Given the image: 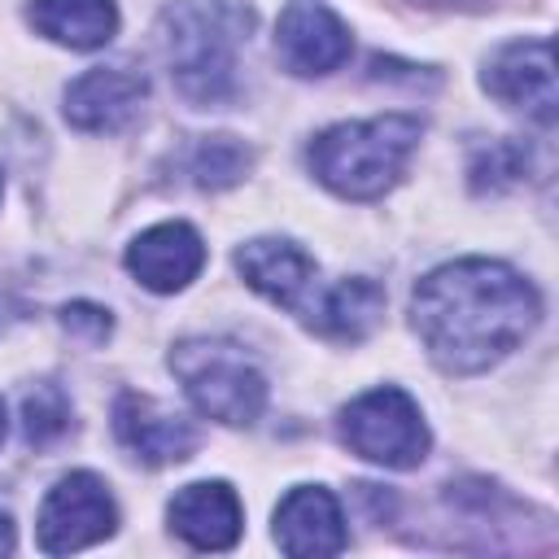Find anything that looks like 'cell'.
<instances>
[{
  "label": "cell",
  "instance_id": "cell-21",
  "mask_svg": "<svg viewBox=\"0 0 559 559\" xmlns=\"http://www.w3.org/2000/svg\"><path fill=\"white\" fill-rule=\"evenodd\" d=\"M13 550V524H9V515H0V555H9Z\"/></svg>",
  "mask_w": 559,
  "mask_h": 559
},
{
  "label": "cell",
  "instance_id": "cell-10",
  "mask_svg": "<svg viewBox=\"0 0 559 559\" xmlns=\"http://www.w3.org/2000/svg\"><path fill=\"white\" fill-rule=\"evenodd\" d=\"M275 542L284 555H336L345 550V515L341 502L323 485H297L275 507Z\"/></svg>",
  "mask_w": 559,
  "mask_h": 559
},
{
  "label": "cell",
  "instance_id": "cell-19",
  "mask_svg": "<svg viewBox=\"0 0 559 559\" xmlns=\"http://www.w3.org/2000/svg\"><path fill=\"white\" fill-rule=\"evenodd\" d=\"M524 175V148L520 144H489V153H480L476 162H472V188L476 192H498V188H507V183H515Z\"/></svg>",
  "mask_w": 559,
  "mask_h": 559
},
{
  "label": "cell",
  "instance_id": "cell-12",
  "mask_svg": "<svg viewBox=\"0 0 559 559\" xmlns=\"http://www.w3.org/2000/svg\"><path fill=\"white\" fill-rule=\"evenodd\" d=\"M114 432L118 441L148 467H166V463H183L197 450V432L188 419L162 411L153 397L144 393H122L114 402Z\"/></svg>",
  "mask_w": 559,
  "mask_h": 559
},
{
  "label": "cell",
  "instance_id": "cell-24",
  "mask_svg": "<svg viewBox=\"0 0 559 559\" xmlns=\"http://www.w3.org/2000/svg\"><path fill=\"white\" fill-rule=\"evenodd\" d=\"M0 183H4V179H0Z\"/></svg>",
  "mask_w": 559,
  "mask_h": 559
},
{
  "label": "cell",
  "instance_id": "cell-5",
  "mask_svg": "<svg viewBox=\"0 0 559 559\" xmlns=\"http://www.w3.org/2000/svg\"><path fill=\"white\" fill-rule=\"evenodd\" d=\"M341 441L367 463L406 472V467H419L428 454V424L402 389L384 384L354 397L341 411Z\"/></svg>",
  "mask_w": 559,
  "mask_h": 559
},
{
  "label": "cell",
  "instance_id": "cell-20",
  "mask_svg": "<svg viewBox=\"0 0 559 559\" xmlns=\"http://www.w3.org/2000/svg\"><path fill=\"white\" fill-rule=\"evenodd\" d=\"M61 323H66V332H74V336H83V341H105L109 336V328H114V319H109V310H100V306H87V301H74V306H66L61 310Z\"/></svg>",
  "mask_w": 559,
  "mask_h": 559
},
{
  "label": "cell",
  "instance_id": "cell-2",
  "mask_svg": "<svg viewBox=\"0 0 559 559\" xmlns=\"http://www.w3.org/2000/svg\"><path fill=\"white\" fill-rule=\"evenodd\" d=\"M253 31L240 0H175L162 13V44L179 92L192 105H223L236 92V52Z\"/></svg>",
  "mask_w": 559,
  "mask_h": 559
},
{
  "label": "cell",
  "instance_id": "cell-1",
  "mask_svg": "<svg viewBox=\"0 0 559 559\" xmlns=\"http://www.w3.org/2000/svg\"><path fill=\"white\" fill-rule=\"evenodd\" d=\"M415 332L432 362L450 376H472L511 354L537 323V288L493 258H459L415 284Z\"/></svg>",
  "mask_w": 559,
  "mask_h": 559
},
{
  "label": "cell",
  "instance_id": "cell-4",
  "mask_svg": "<svg viewBox=\"0 0 559 559\" xmlns=\"http://www.w3.org/2000/svg\"><path fill=\"white\" fill-rule=\"evenodd\" d=\"M188 402L218 424H253L266 406L262 371L227 341H183L170 354Z\"/></svg>",
  "mask_w": 559,
  "mask_h": 559
},
{
  "label": "cell",
  "instance_id": "cell-14",
  "mask_svg": "<svg viewBox=\"0 0 559 559\" xmlns=\"http://www.w3.org/2000/svg\"><path fill=\"white\" fill-rule=\"evenodd\" d=\"M236 271L253 293H262L275 306H301V297L314 288V258L280 236H262L236 249Z\"/></svg>",
  "mask_w": 559,
  "mask_h": 559
},
{
  "label": "cell",
  "instance_id": "cell-3",
  "mask_svg": "<svg viewBox=\"0 0 559 559\" xmlns=\"http://www.w3.org/2000/svg\"><path fill=\"white\" fill-rule=\"evenodd\" d=\"M415 144H419V122L406 114H384V118H367V122H336V127L314 135L310 170L336 197L376 201L402 179Z\"/></svg>",
  "mask_w": 559,
  "mask_h": 559
},
{
  "label": "cell",
  "instance_id": "cell-16",
  "mask_svg": "<svg viewBox=\"0 0 559 559\" xmlns=\"http://www.w3.org/2000/svg\"><path fill=\"white\" fill-rule=\"evenodd\" d=\"M31 26L66 48H100L118 31V9L114 0H35L31 4Z\"/></svg>",
  "mask_w": 559,
  "mask_h": 559
},
{
  "label": "cell",
  "instance_id": "cell-9",
  "mask_svg": "<svg viewBox=\"0 0 559 559\" xmlns=\"http://www.w3.org/2000/svg\"><path fill=\"white\" fill-rule=\"evenodd\" d=\"M144 96H148V83H144L140 70H131V66H96V70L79 74L66 87V118L79 131L109 135V131H122L140 114Z\"/></svg>",
  "mask_w": 559,
  "mask_h": 559
},
{
  "label": "cell",
  "instance_id": "cell-17",
  "mask_svg": "<svg viewBox=\"0 0 559 559\" xmlns=\"http://www.w3.org/2000/svg\"><path fill=\"white\" fill-rule=\"evenodd\" d=\"M245 170H249V148H240L227 135L201 140L188 157V175L197 179V188H231Z\"/></svg>",
  "mask_w": 559,
  "mask_h": 559
},
{
  "label": "cell",
  "instance_id": "cell-7",
  "mask_svg": "<svg viewBox=\"0 0 559 559\" xmlns=\"http://www.w3.org/2000/svg\"><path fill=\"white\" fill-rule=\"evenodd\" d=\"M349 48V26L319 0H293L275 22V52L293 74H332Z\"/></svg>",
  "mask_w": 559,
  "mask_h": 559
},
{
  "label": "cell",
  "instance_id": "cell-8",
  "mask_svg": "<svg viewBox=\"0 0 559 559\" xmlns=\"http://www.w3.org/2000/svg\"><path fill=\"white\" fill-rule=\"evenodd\" d=\"M485 92L528 109L542 127L555 122V61H550V39H511L502 44L489 66H485Z\"/></svg>",
  "mask_w": 559,
  "mask_h": 559
},
{
  "label": "cell",
  "instance_id": "cell-22",
  "mask_svg": "<svg viewBox=\"0 0 559 559\" xmlns=\"http://www.w3.org/2000/svg\"><path fill=\"white\" fill-rule=\"evenodd\" d=\"M415 4H432V9H454V4H472V0H415Z\"/></svg>",
  "mask_w": 559,
  "mask_h": 559
},
{
  "label": "cell",
  "instance_id": "cell-23",
  "mask_svg": "<svg viewBox=\"0 0 559 559\" xmlns=\"http://www.w3.org/2000/svg\"><path fill=\"white\" fill-rule=\"evenodd\" d=\"M0 441H4V402H0Z\"/></svg>",
  "mask_w": 559,
  "mask_h": 559
},
{
  "label": "cell",
  "instance_id": "cell-11",
  "mask_svg": "<svg viewBox=\"0 0 559 559\" xmlns=\"http://www.w3.org/2000/svg\"><path fill=\"white\" fill-rule=\"evenodd\" d=\"M127 266L153 293H179L205 266V240L188 223H157L131 240Z\"/></svg>",
  "mask_w": 559,
  "mask_h": 559
},
{
  "label": "cell",
  "instance_id": "cell-15",
  "mask_svg": "<svg viewBox=\"0 0 559 559\" xmlns=\"http://www.w3.org/2000/svg\"><path fill=\"white\" fill-rule=\"evenodd\" d=\"M384 314V288L371 280H341L336 288H328L314 306H306V319L319 336L332 341H362Z\"/></svg>",
  "mask_w": 559,
  "mask_h": 559
},
{
  "label": "cell",
  "instance_id": "cell-6",
  "mask_svg": "<svg viewBox=\"0 0 559 559\" xmlns=\"http://www.w3.org/2000/svg\"><path fill=\"white\" fill-rule=\"evenodd\" d=\"M114 524H118V507H114L105 480L92 472H70L48 489L35 533H39V550L66 555V550L105 542L114 533Z\"/></svg>",
  "mask_w": 559,
  "mask_h": 559
},
{
  "label": "cell",
  "instance_id": "cell-18",
  "mask_svg": "<svg viewBox=\"0 0 559 559\" xmlns=\"http://www.w3.org/2000/svg\"><path fill=\"white\" fill-rule=\"evenodd\" d=\"M22 428L31 445H48L70 428V402L57 384H39L35 393H26L22 402Z\"/></svg>",
  "mask_w": 559,
  "mask_h": 559
},
{
  "label": "cell",
  "instance_id": "cell-13",
  "mask_svg": "<svg viewBox=\"0 0 559 559\" xmlns=\"http://www.w3.org/2000/svg\"><path fill=\"white\" fill-rule=\"evenodd\" d=\"M170 528L197 550H227L240 542L245 511L227 480H197L170 498Z\"/></svg>",
  "mask_w": 559,
  "mask_h": 559
}]
</instances>
